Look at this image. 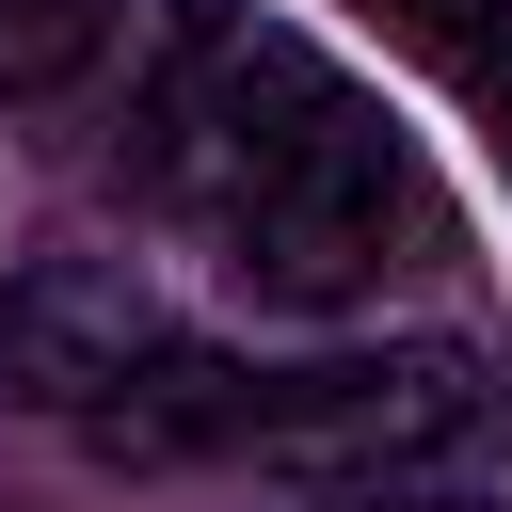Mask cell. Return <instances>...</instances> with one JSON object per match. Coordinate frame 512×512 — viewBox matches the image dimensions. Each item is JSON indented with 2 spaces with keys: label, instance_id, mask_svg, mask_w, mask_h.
Masks as SVG:
<instances>
[{
  "label": "cell",
  "instance_id": "obj_1",
  "mask_svg": "<svg viewBox=\"0 0 512 512\" xmlns=\"http://www.w3.org/2000/svg\"><path fill=\"white\" fill-rule=\"evenodd\" d=\"M160 176H176V208L224 240V272L256 304H368L448 224L416 144L304 32H208L192 80L160 96Z\"/></svg>",
  "mask_w": 512,
  "mask_h": 512
},
{
  "label": "cell",
  "instance_id": "obj_2",
  "mask_svg": "<svg viewBox=\"0 0 512 512\" xmlns=\"http://www.w3.org/2000/svg\"><path fill=\"white\" fill-rule=\"evenodd\" d=\"M496 432V384L480 352H336V368H272L256 384V448L272 480L304 496H384V480H432Z\"/></svg>",
  "mask_w": 512,
  "mask_h": 512
},
{
  "label": "cell",
  "instance_id": "obj_3",
  "mask_svg": "<svg viewBox=\"0 0 512 512\" xmlns=\"http://www.w3.org/2000/svg\"><path fill=\"white\" fill-rule=\"evenodd\" d=\"M160 352H176V320H160V288H144L128 256H32V272L0 288V400H16V416L96 432Z\"/></svg>",
  "mask_w": 512,
  "mask_h": 512
},
{
  "label": "cell",
  "instance_id": "obj_4",
  "mask_svg": "<svg viewBox=\"0 0 512 512\" xmlns=\"http://www.w3.org/2000/svg\"><path fill=\"white\" fill-rule=\"evenodd\" d=\"M96 48H112V0H0V112L64 96Z\"/></svg>",
  "mask_w": 512,
  "mask_h": 512
},
{
  "label": "cell",
  "instance_id": "obj_5",
  "mask_svg": "<svg viewBox=\"0 0 512 512\" xmlns=\"http://www.w3.org/2000/svg\"><path fill=\"white\" fill-rule=\"evenodd\" d=\"M384 16H400V32L480 96V112H512V0H384Z\"/></svg>",
  "mask_w": 512,
  "mask_h": 512
},
{
  "label": "cell",
  "instance_id": "obj_6",
  "mask_svg": "<svg viewBox=\"0 0 512 512\" xmlns=\"http://www.w3.org/2000/svg\"><path fill=\"white\" fill-rule=\"evenodd\" d=\"M336 512H480V496H400V480H384V496H336Z\"/></svg>",
  "mask_w": 512,
  "mask_h": 512
}]
</instances>
